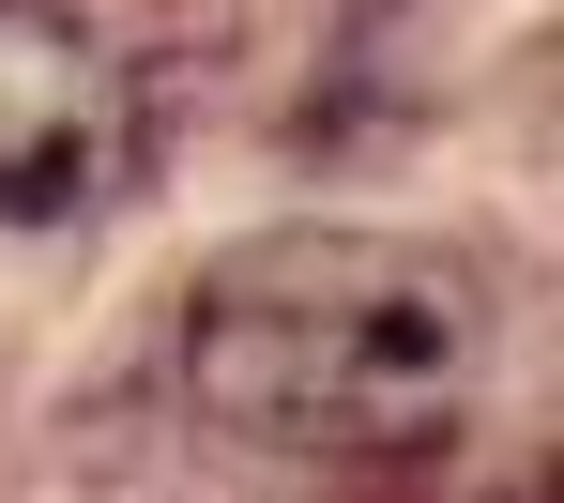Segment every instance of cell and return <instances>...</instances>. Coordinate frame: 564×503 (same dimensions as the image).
I'll list each match as a JSON object with an SVG mask.
<instances>
[{"mask_svg": "<svg viewBox=\"0 0 564 503\" xmlns=\"http://www.w3.org/2000/svg\"><path fill=\"white\" fill-rule=\"evenodd\" d=\"M138 153V77L62 0H0V229H77Z\"/></svg>", "mask_w": 564, "mask_h": 503, "instance_id": "7a4b0ae2", "label": "cell"}, {"mask_svg": "<svg viewBox=\"0 0 564 503\" xmlns=\"http://www.w3.org/2000/svg\"><path fill=\"white\" fill-rule=\"evenodd\" d=\"M488 305L458 260L381 229H260L184 305V397L275 458H427L473 412Z\"/></svg>", "mask_w": 564, "mask_h": 503, "instance_id": "6da1fadb", "label": "cell"}]
</instances>
